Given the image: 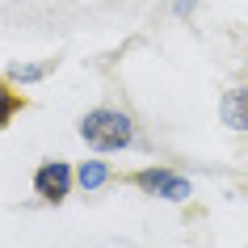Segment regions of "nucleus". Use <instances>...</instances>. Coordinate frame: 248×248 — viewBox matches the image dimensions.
Instances as JSON below:
<instances>
[{
  "instance_id": "obj_5",
  "label": "nucleus",
  "mask_w": 248,
  "mask_h": 248,
  "mask_svg": "<svg viewBox=\"0 0 248 248\" xmlns=\"http://www.w3.org/2000/svg\"><path fill=\"white\" fill-rule=\"evenodd\" d=\"M105 177H109V169H105L101 160H84L76 172V181L84 185V189H97V185H105Z\"/></svg>"
},
{
  "instance_id": "obj_7",
  "label": "nucleus",
  "mask_w": 248,
  "mask_h": 248,
  "mask_svg": "<svg viewBox=\"0 0 248 248\" xmlns=\"http://www.w3.org/2000/svg\"><path fill=\"white\" fill-rule=\"evenodd\" d=\"M13 76H17V80H38L42 67H13Z\"/></svg>"
},
{
  "instance_id": "obj_1",
  "label": "nucleus",
  "mask_w": 248,
  "mask_h": 248,
  "mask_svg": "<svg viewBox=\"0 0 248 248\" xmlns=\"http://www.w3.org/2000/svg\"><path fill=\"white\" fill-rule=\"evenodd\" d=\"M80 139L97 152H122L135 139V122L122 109H93L80 118Z\"/></svg>"
},
{
  "instance_id": "obj_3",
  "label": "nucleus",
  "mask_w": 248,
  "mask_h": 248,
  "mask_svg": "<svg viewBox=\"0 0 248 248\" xmlns=\"http://www.w3.org/2000/svg\"><path fill=\"white\" fill-rule=\"evenodd\" d=\"M135 185H139V189H147V194L172 198V202L189 198V181H185V177H177V172H169V169H143V172H135Z\"/></svg>"
},
{
  "instance_id": "obj_6",
  "label": "nucleus",
  "mask_w": 248,
  "mask_h": 248,
  "mask_svg": "<svg viewBox=\"0 0 248 248\" xmlns=\"http://www.w3.org/2000/svg\"><path fill=\"white\" fill-rule=\"evenodd\" d=\"M13 109H17V97H13L9 89H4V84H0V126H4L9 118H13Z\"/></svg>"
},
{
  "instance_id": "obj_2",
  "label": "nucleus",
  "mask_w": 248,
  "mask_h": 248,
  "mask_svg": "<svg viewBox=\"0 0 248 248\" xmlns=\"http://www.w3.org/2000/svg\"><path fill=\"white\" fill-rule=\"evenodd\" d=\"M34 189H38V198H46V202H63V198L72 194V169H67L63 160H46V164H38V172H34Z\"/></svg>"
},
{
  "instance_id": "obj_4",
  "label": "nucleus",
  "mask_w": 248,
  "mask_h": 248,
  "mask_svg": "<svg viewBox=\"0 0 248 248\" xmlns=\"http://www.w3.org/2000/svg\"><path fill=\"white\" fill-rule=\"evenodd\" d=\"M219 114H223V126H232V131H248V89L227 93L223 105H219Z\"/></svg>"
}]
</instances>
